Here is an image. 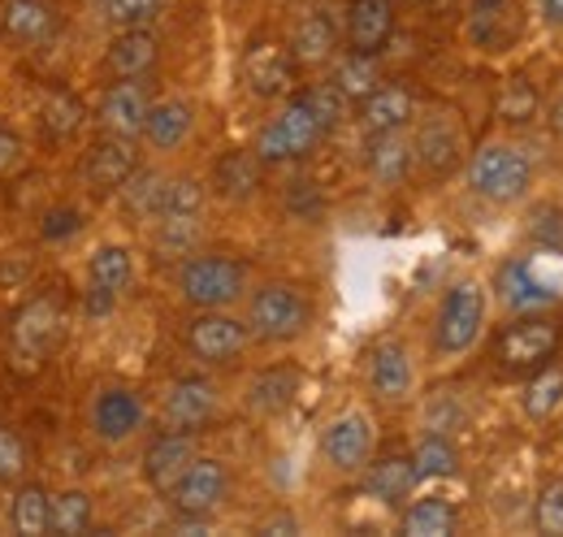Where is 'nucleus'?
Instances as JSON below:
<instances>
[{
    "label": "nucleus",
    "mask_w": 563,
    "mask_h": 537,
    "mask_svg": "<svg viewBox=\"0 0 563 537\" xmlns=\"http://www.w3.org/2000/svg\"><path fill=\"white\" fill-rule=\"evenodd\" d=\"M368 386H373L377 399H386V403H399L412 395V386H417V364H412L408 342L382 338V342L368 351Z\"/></svg>",
    "instance_id": "13"
},
{
    "label": "nucleus",
    "mask_w": 563,
    "mask_h": 537,
    "mask_svg": "<svg viewBox=\"0 0 563 537\" xmlns=\"http://www.w3.org/2000/svg\"><path fill=\"white\" fill-rule=\"evenodd\" d=\"M533 239H538V243H560L563 239V212L560 208H542V212L533 217Z\"/></svg>",
    "instance_id": "48"
},
{
    "label": "nucleus",
    "mask_w": 563,
    "mask_h": 537,
    "mask_svg": "<svg viewBox=\"0 0 563 537\" xmlns=\"http://www.w3.org/2000/svg\"><path fill=\"white\" fill-rule=\"evenodd\" d=\"M364 169L377 187H399L412 169V139L404 131H382L368 134L364 143Z\"/></svg>",
    "instance_id": "25"
},
{
    "label": "nucleus",
    "mask_w": 563,
    "mask_h": 537,
    "mask_svg": "<svg viewBox=\"0 0 563 537\" xmlns=\"http://www.w3.org/2000/svg\"><path fill=\"white\" fill-rule=\"evenodd\" d=\"M196 127V109L187 100H161L147 109L143 118V139L156 147V152H174L187 143V134Z\"/></svg>",
    "instance_id": "30"
},
{
    "label": "nucleus",
    "mask_w": 563,
    "mask_h": 537,
    "mask_svg": "<svg viewBox=\"0 0 563 537\" xmlns=\"http://www.w3.org/2000/svg\"><path fill=\"white\" fill-rule=\"evenodd\" d=\"M200 208H205V187L196 178H165L156 217H200Z\"/></svg>",
    "instance_id": "42"
},
{
    "label": "nucleus",
    "mask_w": 563,
    "mask_h": 537,
    "mask_svg": "<svg viewBox=\"0 0 563 537\" xmlns=\"http://www.w3.org/2000/svg\"><path fill=\"white\" fill-rule=\"evenodd\" d=\"M560 342H563L560 321H551L542 313H529V317L503 326V335L494 338V360H498L503 373H533V369H542V364L555 360Z\"/></svg>",
    "instance_id": "5"
},
{
    "label": "nucleus",
    "mask_w": 563,
    "mask_h": 537,
    "mask_svg": "<svg viewBox=\"0 0 563 537\" xmlns=\"http://www.w3.org/2000/svg\"><path fill=\"white\" fill-rule=\"evenodd\" d=\"M247 268L234 256H191L187 265L178 268V291L187 304L196 308H225L243 295Z\"/></svg>",
    "instance_id": "7"
},
{
    "label": "nucleus",
    "mask_w": 563,
    "mask_h": 537,
    "mask_svg": "<svg viewBox=\"0 0 563 537\" xmlns=\"http://www.w3.org/2000/svg\"><path fill=\"white\" fill-rule=\"evenodd\" d=\"M26 460H31V451H26L22 434L0 425V481H18L26 472Z\"/></svg>",
    "instance_id": "45"
},
{
    "label": "nucleus",
    "mask_w": 563,
    "mask_h": 537,
    "mask_svg": "<svg viewBox=\"0 0 563 537\" xmlns=\"http://www.w3.org/2000/svg\"><path fill=\"white\" fill-rule=\"evenodd\" d=\"M412 464L421 481H442V476H455L460 472V451L446 434H424L412 451Z\"/></svg>",
    "instance_id": "37"
},
{
    "label": "nucleus",
    "mask_w": 563,
    "mask_h": 537,
    "mask_svg": "<svg viewBox=\"0 0 563 537\" xmlns=\"http://www.w3.org/2000/svg\"><path fill=\"white\" fill-rule=\"evenodd\" d=\"M468 187L490 204H516L533 187V161L511 143H486L468 161Z\"/></svg>",
    "instance_id": "3"
},
{
    "label": "nucleus",
    "mask_w": 563,
    "mask_h": 537,
    "mask_svg": "<svg viewBox=\"0 0 563 537\" xmlns=\"http://www.w3.org/2000/svg\"><path fill=\"white\" fill-rule=\"evenodd\" d=\"M140 169V152L131 139H118V134H104L87 156H82V183L96 187V191H118L131 174Z\"/></svg>",
    "instance_id": "16"
},
{
    "label": "nucleus",
    "mask_w": 563,
    "mask_h": 537,
    "mask_svg": "<svg viewBox=\"0 0 563 537\" xmlns=\"http://www.w3.org/2000/svg\"><path fill=\"white\" fill-rule=\"evenodd\" d=\"M308 326H312V304L299 286L269 282L247 304V330L265 342H295Z\"/></svg>",
    "instance_id": "4"
},
{
    "label": "nucleus",
    "mask_w": 563,
    "mask_h": 537,
    "mask_svg": "<svg viewBox=\"0 0 563 537\" xmlns=\"http://www.w3.org/2000/svg\"><path fill=\"white\" fill-rule=\"evenodd\" d=\"M48 490L44 485H18L13 503H9V529L22 537H44L48 534Z\"/></svg>",
    "instance_id": "33"
},
{
    "label": "nucleus",
    "mask_w": 563,
    "mask_h": 537,
    "mask_svg": "<svg viewBox=\"0 0 563 537\" xmlns=\"http://www.w3.org/2000/svg\"><path fill=\"white\" fill-rule=\"evenodd\" d=\"M533 525H538V534L563 537V481H547V485L538 490Z\"/></svg>",
    "instance_id": "43"
},
{
    "label": "nucleus",
    "mask_w": 563,
    "mask_h": 537,
    "mask_svg": "<svg viewBox=\"0 0 563 537\" xmlns=\"http://www.w3.org/2000/svg\"><path fill=\"white\" fill-rule=\"evenodd\" d=\"M460 529V512L446 498H417L404 512V534L412 537H451Z\"/></svg>",
    "instance_id": "35"
},
{
    "label": "nucleus",
    "mask_w": 563,
    "mask_h": 537,
    "mask_svg": "<svg viewBox=\"0 0 563 537\" xmlns=\"http://www.w3.org/2000/svg\"><path fill=\"white\" fill-rule=\"evenodd\" d=\"M225 490H230V472L221 460H209V456H196L187 472L174 481V490H169V498H174V507H178V516H209L212 507L225 498Z\"/></svg>",
    "instance_id": "11"
},
{
    "label": "nucleus",
    "mask_w": 563,
    "mask_h": 537,
    "mask_svg": "<svg viewBox=\"0 0 563 537\" xmlns=\"http://www.w3.org/2000/svg\"><path fill=\"white\" fill-rule=\"evenodd\" d=\"M196 460V438L187 429H169V434H156L143 451V481L156 490V494H169L174 481L187 472V464Z\"/></svg>",
    "instance_id": "15"
},
{
    "label": "nucleus",
    "mask_w": 563,
    "mask_h": 537,
    "mask_svg": "<svg viewBox=\"0 0 563 537\" xmlns=\"http://www.w3.org/2000/svg\"><path fill=\"white\" fill-rule=\"evenodd\" d=\"M486 326V291L477 282H455L442 304H438V321H433V347L438 355H464Z\"/></svg>",
    "instance_id": "6"
},
{
    "label": "nucleus",
    "mask_w": 563,
    "mask_h": 537,
    "mask_svg": "<svg viewBox=\"0 0 563 537\" xmlns=\"http://www.w3.org/2000/svg\"><path fill=\"white\" fill-rule=\"evenodd\" d=\"M82 230V212L74 208V204H57V208H48L44 212V226H40V234L48 239V243H66Z\"/></svg>",
    "instance_id": "46"
},
{
    "label": "nucleus",
    "mask_w": 563,
    "mask_h": 537,
    "mask_svg": "<svg viewBox=\"0 0 563 537\" xmlns=\"http://www.w3.org/2000/svg\"><path fill=\"white\" fill-rule=\"evenodd\" d=\"M538 109H542V96H538V87L529 78H507L498 87V96H494V113L507 127H529L538 118Z\"/></svg>",
    "instance_id": "36"
},
{
    "label": "nucleus",
    "mask_w": 563,
    "mask_h": 537,
    "mask_svg": "<svg viewBox=\"0 0 563 537\" xmlns=\"http://www.w3.org/2000/svg\"><path fill=\"white\" fill-rule=\"evenodd\" d=\"M321 456L339 472H355L373 456V420L364 412H343L321 434Z\"/></svg>",
    "instance_id": "14"
},
{
    "label": "nucleus",
    "mask_w": 563,
    "mask_h": 537,
    "mask_svg": "<svg viewBox=\"0 0 563 537\" xmlns=\"http://www.w3.org/2000/svg\"><path fill=\"white\" fill-rule=\"evenodd\" d=\"M464 31L482 53H507L525 31V9L520 0H473Z\"/></svg>",
    "instance_id": "9"
},
{
    "label": "nucleus",
    "mask_w": 563,
    "mask_h": 537,
    "mask_svg": "<svg viewBox=\"0 0 563 537\" xmlns=\"http://www.w3.org/2000/svg\"><path fill=\"white\" fill-rule=\"evenodd\" d=\"M118 191H122V200H126L131 212L156 217V212H161V196H165V174H156V169H135Z\"/></svg>",
    "instance_id": "40"
},
{
    "label": "nucleus",
    "mask_w": 563,
    "mask_h": 537,
    "mask_svg": "<svg viewBox=\"0 0 563 537\" xmlns=\"http://www.w3.org/2000/svg\"><path fill=\"white\" fill-rule=\"evenodd\" d=\"M417 113V100L408 87L399 83H377L364 100H360V127L364 134H382V131H404Z\"/></svg>",
    "instance_id": "22"
},
{
    "label": "nucleus",
    "mask_w": 563,
    "mask_h": 537,
    "mask_svg": "<svg viewBox=\"0 0 563 537\" xmlns=\"http://www.w3.org/2000/svg\"><path fill=\"white\" fill-rule=\"evenodd\" d=\"M147 91H143L140 78H113V87L100 96V127L104 134H118V139H135L143 134V118H147Z\"/></svg>",
    "instance_id": "17"
},
{
    "label": "nucleus",
    "mask_w": 563,
    "mask_h": 537,
    "mask_svg": "<svg viewBox=\"0 0 563 537\" xmlns=\"http://www.w3.org/2000/svg\"><path fill=\"white\" fill-rule=\"evenodd\" d=\"M212 416H217V386L205 377H178L165 395V425L169 429H205Z\"/></svg>",
    "instance_id": "18"
},
{
    "label": "nucleus",
    "mask_w": 563,
    "mask_h": 537,
    "mask_svg": "<svg viewBox=\"0 0 563 537\" xmlns=\"http://www.w3.org/2000/svg\"><path fill=\"white\" fill-rule=\"evenodd\" d=\"M542 18L551 26H563V0H542Z\"/></svg>",
    "instance_id": "49"
},
{
    "label": "nucleus",
    "mask_w": 563,
    "mask_h": 537,
    "mask_svg": "<svg viewBox=\"0 0 563 537\" xmlns=\"http://www.w3.org/2000/svg\"><path fill=\"white\" fill-rule=\"evenodd\" d=\"M143 425V399L126 386L100 391L91 403V429L100 442H126L135 429Z\"/></svg>",
    "instance_id": "20"
},
{
    "label": "nucleus",
    "mask_w": 563,
    "mask_h": 537,
    "mask_svg": "<svg viewBox=\"0 0 563 537\" xmlns=\"http://www.w3.org/2000/svg\"><path fill=\"white\" fill-rule=\"evenodd\" d=\"M0 22L18 44H48L62 31V9L53 0H4Z\"/></svg>",
    "instance_id": "24"
},
{
    "label": "nucleus",
    "mask_w": 563,
    "mask_h": 537,
    "mask_svg": "<svg viewBox=\"0 0 563 537\" xmlns=\"http://www.w3.org/2000/svg\"><path fill=\"white\" fill-rule=\"evenodd\" d=\"M87 282H91L96 295L118 299V295L135 282V256H131V248H122V243H100V248L91 252V261H87Z\"/></svg>",
    "instance_id": "31"
},
{
    "label": "nucleus",
    "mask_w": 563,
    "mask_h": 537,
    "mask_svg": "<svg viewBox=\"0 0 563 537\" xmlns=\"http://www.w3.org/2000/svg\"><path fill=\"white\" fill-rule=\"evenodd\" d=\"M96 520V507H91V494L87 490H62L48 498V529L57 537H78L91 529Z\"/></svg>",
    "instance_id": "32"
},
{
    "label": "nucleus",
    "mask_w": 563,
    "mask_h": 537,
    "mask_svg": "<svg viewBox=\"0 0 563 537\" xmlns=\"http://www.w3.org/2000/svg\"><path fill=\"white\" fill-rule=\"evenodd\" d=\"M525 412L533 416V420H547L551 412H560L563 403V369L555 364H542V369H533V377H529V386H525Z\"/></svg>",
    "instance_id": "38"
},
{
    "label": "nucleus",
    "mask_w": 563,
    "mask_h": 537,
    "mask_svg": "<svg viewBox=\"0 0 563 537\" xmlns=\"http://www.w3.org/2000/svg\"><path fill=\"white\" fill-rule=\"evenodd\" d=\"M412 161H421V169L429 178H446L464 161V131H460V122L446 118V113L424 118L417 139H412Z\"/></svg>",
    "instance_id": "12"
},
{
    "label": "nucleus",
    "mask_w": 563,
    "mask_h": 537,
    "mask_svg": "<svg viewBox=\"0 0 563 537\" xmlns=\"http://www.w3.org/2000/svg\"><path fill=\"white\" fill-rule=\"evenodd\" d=\"M295 57L278 40H256L243 53V83L256 100H282L295 91Z\"/></svg>",
    "instance_id": "8"
},
{
    "label": "nucleus",
    "mask_w": 563,
    "mask_h": 537,
    "mask_svg": "<svg viewBox=\"0 0 563 537\" xmlns=\"http://www.w3.org/2000/svg\"><path fill=\"white\" fill-rule=\"evenodd\" d=\"M247 338H252V330L243 321H234V317H225L217 308H205V317H196L187 326V347L205 364H230V360H239L243 347H247Z\"/></svg>",
    "instance_id": "10"
},
{
    "label": "nucleus",
    "mask_w": 563,
    "mask_h": 537,
    "mask_svg": "<svg viewBox=\"0 0 563 537\" xmlns=\"http://www.w3.org/2000/svg\"><path fill=\"white\" fill-rule=\"evenodd\" d=\"M347 100H364L377 83H382V74H377V57H368V53H347L339 66H334V78H330Z\"/></svg>",
    "instance_id": "39"
},
{
    "label": "nucleus",
    "mask_w": 563,
    "mask_h": 537,
    "mask_svg": "<svg viewBox=\"0 0 563 537\" xmlns=\"http://www.w3.org/2000/svg\"><path fill=\"white\" fill-rule=\"evenodd\" d=\"M200 234V217H156V243L165 252H191Z\"/></svg>",
    "instance_id": "44"
},
{
    "label": "nucleus",
    "mask_w": 563,
    "mask_h": 537,
    "mask_svg": "<svg viewBox=\"0 0 563 537\" xmlns=\"http://www.w3.org/2000/svg\"><path fill=\"white\" fill-rule=\"evenodd\" d=\"M299 395V369L295 364H274V369H261L252 382H247V407L256 416H278L286 412Z\"/></svg>",
    "instance_id": "29"
},
{
    "label": "nucleus",
    "mask_w": 563,
    "mask_h": 537,
    "mask_svg": "<svg viewBox=\"0 0 563 537\" xmlns=\"http://www.w3.org/2000/svg\"><path fill=\"white\" fill-rule=\"evenodd\" d=\"M412 4H421V0H412Z\"/></svg>",
    "instance_id": "51"
},
{
    "label": "nucleus",
    "mask_w": 563,
    "mask_h": 537,
    "mask_svg": "<svg viewBox=\"0 0 563 537\" xmlns=\"http://www.w3.org/2000/svg\"><path fill=\"white\" fill-rule=\"evenodd\" d=\"M165 9V0H100V18L104 26L113 31H135V26H147L156 22Z\"/></svg>",
    "instance_id": "41"
},
{
    "label": "nucleus",
    "mask_w": 563,
    "mask_h": 537,
    "mask_svg": "<svg viewBox=\"0 0 563 537\" xmlns=\"http://www.w3.org/2000/svg\"><path fill=\"white\" fill-rule=\"evenodd\" d=\"M82 118H87V113H82V100H78L74 91H66V87L44 91V105H40V127H44V134H48L53 143H62V139L78 134Z\"/></svg>",
    "instance_id": "34"
},
{
    "label": "nucleus",
    "mask_w": 563,
    "mask_h": 537,
    "mask_svg": "<svg viewBox=\"0 0 563 537\" xmlns=\"http://www.w3.org/2000/svg\"><path fill=\"white\" fill-rule=\"evenodd\" d=\"M62 335H66V313H62V304L48 299V295L26 299V304L13 313V326H9V355H13V369H18V373H40L44 360L57 351Z\"/></svg>",
    "instance_id": "1"
},
{
    "label": "nucleus",
    "mask_w": 563,
    "mask_h": 537,
    "mask_svg": "<svg viewBox=\"0 0 563 537\" xmlns=\"http://www.w3.org/2000/svg\"><path fill=\"white\" fill-rule=\"evenodd\" d=\"M330 134V127L317 118V109H312V100L299 91L286 109H282L278 118L265 127V131L256 134V156L265 161V165H282V161H303L308 152H317L321 147V139Z\"/></svg>",
    "instance_id": "2"
},
{
    "label": "nucleus",
    "mask_w": 563,
    "mask_h": 537,
    "mask_svg": "<svg viewBox=\"0 0 563 537\" xmlns=\"http://www.w3.org/2000/svg\"><path fill=\"white\" fill-rule=\"evenodd\" d=\"M22 161H26V143L9 131V127H0V178L18 174V169H22Z\"/></svg>",
    "instance_id": "47"
},
{
    "label": "nucleus",
    "mask_w": 563,
    "mask_h": 537,
    "mask_svg": "<svg viewBox=\"0 0 563 537\" xmlns=\"http://www.w3.org/2000/svg\"><path fill=\"white\" fill-rule=\"evenodd\" d=\"M395 35V0H352L347 4V48L377 57Z\"/></svg>",
    "instance_id": "19"
},
{
    "label": "nucleus",
    "mask_w": 563,
    "mask_h": 537,
    "mask_svg": "<svg viewBox=\"0 0 563 537\" xmlns=\"http://www.w3.org/2000/svg\"><path fill=\"white\" fill-rule=\"evenodd\" d=\"M417 464L412 456H382L373 464H364V494H373L386 507H399L412 490H417Z\"/></svg>",
    "instance_id": "28"
},
{
    "label": "nucleus",
    "mask_w": 563,
    "mask_h": 537,
    "mask_svg": "<svg viewBox=\"0 0 563 537\" xmlns=\"http://www.w3.org/2000/svg\"><path fill=\"white\" fill-rule=\"evenodd\" d=\"M286 48H290L295 66H325L334 57V48H339V22L330 13H321V9L317 13H303L295 22Z\"/></svg>",
    "instance_id": "27"
},
{
    "label": "nucleus",
    "mask_w": 563,
    "mask_h": 537,
    "mask_svg": "<svg viewBox=\"0 0 563 537\" xmlns=\"http://www.w3.org/2000/svg\"><path fill=\"white\" fill-rule=\"evenodd\" d=\"M551 127H555V131L563 134V96L555 100V105H551Z\"/></svg>",
    "instance_id": "50"
},
{
    "label": "nucleus",
    "mask_w": 563,
    "mask_h": 537,
    "mask_svg": "<svg viewBox=\"0 0 563 537\" xmlns=\"http://www.w3.org/2000/svg\"><path fill=\"white\" fill-rule=\"evenodd\" d=\"M494 291H498V299H503L511 313H547V308L560 299V291H551L525 261H507V265L498 268Z\"/></svg>",
    "instance_id": "23"
},
{
    "label": "nucleus",
    "mask_w": 563,
    "mask_h": 537,
    "mask_svg": "<svg viewBox=\"0 0 563 537\" xmlns=\"http://www.w3.org/2000/svg\"><path fill=\"white\" fill-rule=\"evenodd\" d=\"M261 183H265V161L256 152H247V147H230L212 165V187H217L221 200L230 204L252 200L261 191Z\"/></svg>",
    "instance_id": "21"
},
{
    "label": "nucleus",
    "mask_w": 563,
    "mask_h": 537,
    "mask_svg": "<svg viewBox=\"0 0 563 537\" xmlns=\"http://www.w3.org/2000/svg\"><path fill=\"white\" fill-rule=\"evenodd\" d=\"M161 62V44L147 26H135V31H118L113 44L104 48V69L113 78H143L152 74V66Z\"/></svg>",
    "instance_id": "26"
}]
</instances>
